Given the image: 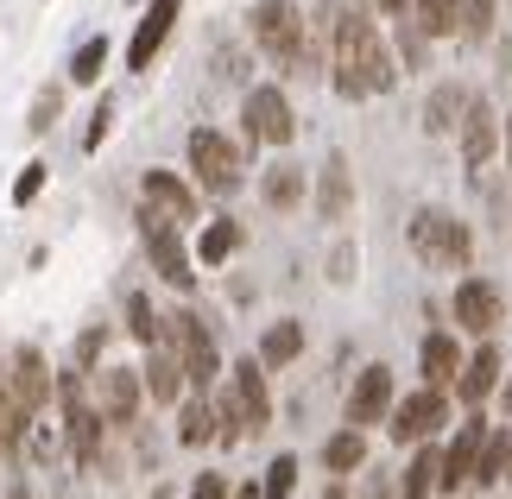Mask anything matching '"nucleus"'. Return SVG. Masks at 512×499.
I'll use <instances>...</instances> for the list:
<instances>
[{
  "mask_svg": "<svg viewBox=\"0 0 512 499\" xmlns=\"http://www.w3.org/2000/svg\"><path fill=\"white\" fill-rule=\"evenodd\" d=\"M228 386H234V398H241L247 424H253V430H266V424H272V392H266V367H260V361H241V367H234V379H228Z\"/></svg>",
  "mask_w": 512,
  "mask_h": 499,
  "instance_id": "19",
  "label": "nucleus"
},
{
  "mask_svg": "<svg viewBox=\"0 0 512 499\" xmlns=\"http://www.w3.org/2000/svg\"><path fill=\"white\" fill-rule=\"evenodd\" d=\"M317 203H323L329 222H342V215H348V165H342V158H329V171H323V196H317Z\"/></svg>",
  "mask_w": 512,
  "mask_h": 499,
  "instance_id": "31",
  "label": "nucleus"
},
{
  "mask_svg": "<svg viewBox=\"0 0 512 499\" xmlns=\"http://www.w3.org/2000/svg\"><path fill=\"white\" fill-rule=\"evenodd\" d=\"M323 462H329V468H336V474H354V468H361V462H367V436H361V430H354V424H348L342 436H329V443H323Z\"/></svg>",
  "mask_w": 512,
  "mask_h": 499,
  "instance_id": "29",
  "label": "nucleus"
},
{
  "mask_svg": "<svg viewBox=\"0 0 512 499\" xmlns=\"http://www.w3.org/2000/svg\"><path fill=\"white\" fill-rule=\"evenodd\" d=\"M140 196H146V209L171 215L177 228L196 222V190L184 184V177H171V171H146V177H140Z\"/></svg>",
  "mask_w": 512,
  "mask_h": 499,
  "instance_id": "15",
  "label": "nucleus"
},
{
  "mask_svg": "<svg viewBox=\"0 0 512 499\" xmlns=\"http://www.w3.org/2000/svg\"><path fill=\"white\" fill-rule=\"evenodd\" d=\"M140 241H146V259H152V272H159L165 285H177V291H190V285H196L190 253H184V241H177V222H171V215L140 209Z\"/></svg>",
  "mask_w": 512,
  "mask_h": 499,
  "instance_id": "5",
  "label": "nucleus"
},
{
  "mask_svg": "<svg viewBox=\"0 0 512 499\" xmlns=\"http://www.w3.org/2000/svg\"><path fill=\"white\" fill-rule=\"evenodd\" d=\"M468 102H475V95H468V89H456V83H449V89H437V95H430V108H424V127H430V133H449V127H462Z\"/></svg>",
  "mask_w": 512,
  "mask_h": 499,
  "instance_id": "26",
  "label": "nucleus"
},
{
  "mask_svg": "<svg viewBox=\"0 0 512 499\" xmlns=\"http://www.w3.org/2000/svg\"><path fill=\"white\" fill-rule=\"evenodd\" d=\"M298 354H304V329H298V323L266 329V342H260V367H285V361H298Z\"/></svg>",
  "mask_w": 512,
  "mask_h": 499,
  "instance_id": "28",
  "label": "nucleus"
},
{
  "mask_svg": "<svg viewBox=\"0 0 512 499\" xmlns=\"http://www.w3.org/2000/svg\"><path fill=\"white\" fill-rule=\"evenodd\" d=\"M506 481H512V468H506Z\"/></svg>",
  "mask_w": 512,
  "mask_h": 499,
  "instance_id": "44",
  "label": "nucleus"
},
{
  "mask_svg": "<svg viewBox=\"0 0 512 499\" xmlns=\"http://www.w3.org/2000/svg\"><path fill=\"white\" fill-rule=\"evenodd\" d=\"M329 70H336V95H348V102H361V95H386L392 83H399L392 51H386V38L373 32L367 13H342L336 19V57H329Z\"/></svg>",
  "mask_w": 512,
  "mask_h": 499,
  "instance_id": "1",
  "label": "nucleus"
},
{
  "mask_svg": "<svg viewBox=\"0 0 512 499\" xmlns=\"http://www.w3.org/2000/svg\"><path fill=\"white\" fill-rule=\"evenodd\" d=\"M64 424H70V449H76V462H95V455H102V411L89 405L83 398V379H64Z\"/></svg>",
  "mask_w": 512,
  "mask_h": 499,
  "instance_id": "10",
  "label": "nucleus"
},
{
  "mask_svg": "<svg viewBox=\"0 0 512 499\" xmlns=\"http://www.w3.org/2000/svg\"><path fill=\"white\" fill-rule=\"evenodd\" d=\"M462 7L468 0H411V26L424 38H449V32H462Z\"/></svg>",
  "mask_w": 512,
  "mask_h": 499,
  "instance_id": "22",
  "label": "nucleus"
},
{
  "mask_svg": "<svg viewBox=\"0 0 512 499\" xmlns=\"http://www.w3.org/2000/svg\"><path fill=\"white\" fill-rule=\"evenodd\" d=\"M102 64H108V38H89V45L70 57V83H95Z\"/></svg>",
  "mask_w": 512,
  "mask_h": 499,
  "instance_id": "34",
  "label": "nucleus"
},
{
  "mask_svg": "<svg viewBox=\"0 0 512 499\" xmlns=\"http://www.w3.org/2000/svg\"><path fill=\"white\" fill-rule=\"evenodd\" d=\"M506 468H512V430H487L481 455H475V481L494 487V481H506Z\"/></svg>",
  "mask_w": 512,
  "mask_h": 499,
  "instance_id": "24",
  "label": "nucleus"
},
{
  "mask_svg": "<svg viewBox=\"0 0 512 499\" xmlns=\"http://www.w3.org/2000/svg\"><path fill=\"white\" fill-rule=\"evenodd\" d=\"M494 152H500V121H494V108H487V102H468V114H462V158L481 171Z\"/></svg>",
  "mask_w": 512,
  "mask_h": 499,
  "instance_id": "18",
  "label": "nucleus"
},
{
  "mask_svg": "<svg viewBox=\"0 0 512 499\" xmlns=\"http://www.w3.org/2000/svg\"><path fill=\"white\" fill-rule=\"evenodd\" d=\"M386 411H392V373L386 367H361L354 386H348V424L367 430V424H380Z\"/></svg>",
  "mask_w": 512,
  "mask_h": 499,
  "instance_id": "12",
  "label": "nucleus"
},
{
  "mask_svg": "<svg viewBox=\"0 0 512 499\" xmlns=\"http://www.w3.org/2000/svg\"><path fill=\"white\" fill-rule=\"evenodd\" d=\"M7 499H26V481H7Z\"/></svg>",
  "mask_w": 512,
  "mask_h": 499,
  "instance_id": "39",
  "label": "nucleus"
},
{
  "mask_svg": "<svg viewBox=\"0 0 512 499\" xmlns=\"http://www.w3.org/2000/svg\"><path fill=\"white\" fill-rule=\"evenodd\" d=\"M298 196H304V177L291 171V165H279V171L266 177V203H272V209H291Z\"/></svg>",
  "mask_w": 512,
  "mask_h": 499,
  "instance_id": "35",
  "label": "nucleus"
},
{
  "mask_svg": "<svg viewBox=\"0 0 512 499\" xmlns=\"http://www.w3.org/2000/svg\"><path fill=\"white\" fill-rule=\"evenodd\" d=\"M506 316V297L487 285V278H468V285H456V323L468 335H494Z\"/></svg>",
  "mask_w": 512,
  "mask_h": 499,
  "instance_id": "13",
  "label": "nucleus"
},
{
  "mask_svg": "<svg viewBox=\"0 0 512 499\" xmlns=\"http://www.w3.org/2000/svg\"><path fill=\"white\" fill-rule=\"evenodd\" d=\"M323 499H348V487H329V493H323Z\"/></svg>",
  "mask_w": 512,
  "mask_h": 499,
  "instance_id": "42",
  "label": "nucleus"
},
{
  "mask_svg": "<svg viewBox=\"0 0 512 499\" xmlns=\"http://www.w3.org/2000/svg\"><path fill=\"white\" fill-rule=\"evenodd\" d=\"M247 139L253 146H291L298 139V114H291V102L272 83L247 95Z\"/></svg>",
  "mask_w": 512,
  "mask_h": 499,
  "instance_id": "8",
  "label": "nucleus"
},
{
  "mask_svg": "<svg viewBox=\"0 0 512 499\" xmlns=\"http://www.w3.org/2000/svg\"><path fill=\"white\" fill-rule=\"evenodd\" d=\"M380 7H386V13H405V7H411V0H380Z\"/></svg>",
  "mask_w": 512,
  "mask_h": 499,
  "instance_id": "40",
  "label": "nucleus"
},
{
  "mask_svg": "<svg viewBox=\"0 0 512 499\" xmlns=\"http://www.w3.org/2000/svg\"><path fill=\"white\" fill-rule=\"evenodd\" d=\"M177 443H215V405L209 398H190L184 411H177Z\"/></svg>",
  "mask_w": 512,
  "mask_h": 499,
  "instance_id": "27",
  "label": "nucleus"
},
{
  "mask_svg": "<svg viewBox=\"0 0 512 499\" xmlns=\"http://www.w3.org/2000/svg\"><path fill=\"white\" fill-rule=\"evenodd\" d=\"M234 499H260V487H241V493H234Z\"/></svg>",
  "mask_w": 512,
  "mask_h": 499,
  "instance_id": "41",
  "label": "nucleus"
},
{
  "mask_svg": "<svg viewBox=\"0 0 512 499\" xmlns=\"http://www.w3.org/2000/svg\"><path fill=\"white\" fill-rule=\"evenodd\" d=\"M89 405L102 411V424H127L133 411H140V373L127 367H102L89 379Z\"/></svg>",
  "mask_w": 512,
  "mask_h": 499,
  "instance_id": "9",
  "label": "nucleus"
},
{
  "mask_svg": "<svg viewBox=\"0 0 512 499\" xmlns=\"http://www.w3.org/2000/svg\"><path fill=\"white\" fill-rule=\"evenodd\" d=\"M494 7H500V0H468V7H462V26L475 32V38H487V32H494Z\"/></svg>",
  "mask_w": 512,
  "mask_h": 499,
  "instance_id": "36",
  "label": "nucleus"
},
{
  "mask_svg": "<svg viewBox=\"0 0 512 499\" xmlns=\"http://www.w3.org/2000/svg\"><path fill=\"white\" fill-rule=\"evenodd\" d=\"M506 405H512V386H506Z\"/></svg>",
  "mask_w": 512,
  "mask_h": 499,
  "instance_id": "43",
  "label": "nucleus"
},
{
  "mask_svg": "<svg viewBox=\"0 0 512 499\" xmlns=\"http://www.w3.org/2000/svg\"><path fill=\"white\" fill-rule=\"evenodd\" d=\"M481 436L487 424L475 417V424H462L456 430V443L443 449V474H437V493H462V487H475V455H481Z\"/></svg>",
  "mask_w": 512,
  "mask_h": 499,
  "instance_id": "14",
  "label": "nucleus"
},
{
  "mask_svg": "<svg viewBox=\"0 0 512 499\" xmlns=\"http://www.w3.org/2000/svg\"><path fill=\"white\" fill-rule=\"evenodd\" d=\"M291 493H298V455H279L260 481V499H291Z\"/></svg>",
  "mask_w": 512,
  "mask_h": 499,
  "instance_id": "33",
  "label": "nucleus"
},
{
  "mask_svg": "<svg viewBox=\"0 0 512 499\" xmlns=\"http://www.w3.org/2000/svg\"><path fill=\"white\" fill-rule=\"evenodd\" d=\"M177 13H184V0H152V7L140 13V26H133V45H127V70H152V57H159V45L171 38Z\"/></svg>",
  "mask_w": 512,
  "mask_h": 499,
  "instance_id": "11",
  "label": "nucleus"
},
{
  "mask_svg": "<svg viewBox=\"0 0 512 499\" xmlns=\"http://www.w3.org/2000/svg\"><path fill=\"white\" fill-rule=\"evenodd\" d=\"M38 190H45V165H26V177L13 184V203H32Z\"/></svg>",
  "mask_w": 512,
  "mask_h": 499,
  "instance_id": "37",
  "label": "nucleus"
},
{
  "mask_svg": "<svg viewBox=\"0 0 512 499\" xmlns=\"http://www.w3.org/2000/svg\"><path fill=\"white\" fill-rule=\"evenodd\" d=\"M418 367H424V386H456V373H462V348H456V335H424V348H418Z\"/></svg>",
  "mask_w": 512,
  "mask_h": 499,
  "instance_id": "21",
  "label": "nucleus"
},
{
  "mask_svg": "<svg viewBox=\"0 0 512 499\" xmlns=\"http://www.w3.org/2000/svg\"><path fill=\"white\" fill-rule=\"evenodd\" d=\"M234 247H241V228H234V222H209L203 241H196V259H203V266H222Z\"/></svg>",
  "mask_w": 512,
  "mask_h": 499,
  "instance_id": "30",
  "label": "nucleus"
},
{
  "mask_svg": "<svg viewBox=\"0 0 512 499\" xmlns=\"http://www.w3.org/2000/svg\"><path fill=\"white\" fill-rule=\"evenodd\" d=\"M386 417H392V443H430L449 424V398H443V386H424L405 405H392Z\"/></svg>",
  "mask_w": 512,
  "mask_h": 499,
  "instance_id": "7",
  "label": "nucleus"
},
{
  "mask_svg": "<svg viewBox=\"0 0 512 499\" xmlns=\"http://www.w3.org/2000/svg\"><path fill=\"white\" fill-rule=\"evenodd\" d=\"M190 499H228V481H222V474H203V481L190 487Z\"/></svg>",
  "mask_w": 512,
  "mask_h": 499,
  "instance_id": "38",
  "label": "nucleus"
},
{
  "mask_svg": "<svg viewBox=\"0 0 512 499\" xmlns=\"http://www.w3.org/2000/svg\"><path fill=\"white\" fill-rule=\"evenodd\" d=\"M468 222H456V215L443 209H418L411 215V253L430 259V266H468Z\"/></svg>",
  "mask_w": 512,
  "mask_h": 499,
  "instance_id": "4",
  "label": "nucleus"
},
{
  "mask_svg": "<svg viewBox=\"0 0 512 499\" xmlns=\"http://www.w3.org/2000/svg\"><path fill=\"white\" fill-rule=\"evenodd\" d=\"M26 424H32V411L19 405V392H13V379L0 373V455H13L19 443H26Z\"/></svg>",
  "mask_w": 512,
  "mask_h": 499,
  "instance_id": "23",
  "label": "nucleus"
},
{
  "mask_svg": "<svg viewBox=\"0 0 512 499\" xmlns=\"http://www.w3.org/2000/svg\"><path fill=\"white\" fill-rule=\"evenodd\" d=\"M165 342L177 348V361H184V379H190L196 392H209L215 379H222V354H215V342H209V329H203V316H196V310L165 316Z\"/></svg>",
  "mask_w": 512,
  "mask_h": 499,
  "instance_id": "3",
  "label": "nucleus"
},
{
  "mask_svg": "<svg viewBox=\"0 0 512 499\" xmlns=\"http://www.w3.org/2000/svg\"><path fill=\"white\" fill-rule=\"evenodd\" d=\"M7 379H13V392H19V405H26V411H45L51 405V367H45V354H38V348H19Z\"/></svg>",
  "mask_w": 512,
  "mask_h": 499,
  "instance_id": "17",
  "label": "nucleus"
},
{
  "mask_svg": "<svg viewBox=\"0 0 512 499\" xmlns=\"http://www.w3.org/2000/svg\"><path fill=\"white\" fill-rule=\"evenodd\" d=\"M253 45H260L272 64H285V70L310 64L304 19H298V7H291V0H260V7H253Z\"/></svg>",
  "mask_w": 512,
  "mask_h": 499,
  "instance_id": "2",
  "label": "nucleus"
},
{
  "mask_svg": "<svg viewBox=\"0 0 512 499\" xmlns=\"http://www.w3.org/2000/svg\"><path fill=\"white\" fill-rule=\"evenodd\" d=\"M190 171H196V184L215 190V196L241 190V152H234L215 127H196L190 133Z\"/></svg>",
  "mask_w": 512,
  "mask_h": 499,
  "instance_id": "6",
  "label": "nucleus"
},
{
  "mask_svg": "<svg viewBox=\"0 0 512 499\" xmlns=\"http://www.w3.org/2000/svg\"><path fill=\"white\" fill-rule=\"evenodd\" d=\"M437 474H443V449H418L411 455V468H405V487H399V499H430L437 493Z\"/></svg>",
  "mask_w": 512,
  "mask_h": 499,
  "instance_id": "25",
  "label": "nucleus"
},
{
  "mask_svg": "<svg viewBox=\"0 0 512 499\" xmlns=\"http://www.w3.org/2000/svg\"><path fill=\"white\" fill-rule=\"evenodd\" d=\"M127 329H133V335H140V342H146V348H159V342H165V316H159V310H152V304H146V297H127Z\"/></svg>",
  "mask_w": 512,
  "mask_h": 499,
  "instance_id": "32",
  "label": "nucleus"
},
{
  "mask_svg": "<svg viewBox=\"0 0 512 499\" xmlns=\"http://www.w3.org/2000/svg\"><path fill=\"white\" fill-rule=\"evenodd\" d=\"M140 386L159 398V405H177V392H184L190 379H184V361H177V348H171V342L152 348V361H146V373H140Z\"/></svg>",
  "mask_w": 512,
  "mask_h": 499,
  "instance_id": "20",
  "label": "nucleus"
},
{
  "mask_svg": "<svg viewBox=\"0 0 512 499\" xmlns=\"http://www.w3.org/2000/svg\"><path fill=\"white\" fill-rule=\"evenodd\" d=\"M494 386H500V348L481 335V354H475V361H462V373H456V398L481 411L487 398H494Z\"/></svg>",
  "mask_w": 512,
  "mask_h": 499,
  "instance_id": "16",
  "label": "nucleus"
}]
</instances>
